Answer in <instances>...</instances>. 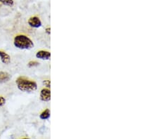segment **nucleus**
I'll use <instances>...</instances> for the list:
<instances>
[{
	"instance_id": "9b49d317",
	"label": "nucleus",
	"mask_w": 158,
	"mask_h": 139,
	"mask_svg": "<svg viewBox=\"0 0 158 139\" xmlns=\"http://www.w3.org/2000/svg\"><path fill=\"white\" fill-rule=\"evenodd\" d=\"M43 84L47 89H50V87H51V82H50V80H44L43 81Z\"/></svg>"
},
{
	"instance_id": "423d86ee",
	"label": "nucleus",
	"mask_w": 158,
	"mask_h": 139,
	"mask_svg": "<svg viewBox=\"0 0 158 139\" xmlns=\"http://www.w3.org/2000/svg\"><path fill=\"white\" fill-rule=\"evenodd\" d=\"M0 59L4 64L8 65L11 63L10 56L3 51H0Z\"/></svg>"
},
{
	"instance_id": "f8f14e48",
	"label": "nucleus",
	"mask_w": 158,
	"mask_h": 139,
	"mask_svg": "<svg viewBox=\"0 0 158 139\" xmlns=\"http://www.w3.org/2000/svg\"><path fill=\"white\" fill-rule=\"evenodd\" d=\"M5 103H6L5 98L3 97V96H0V108L3 107V106L5 105Z\"/></svg>"
},
{
	"instance_id": "6e6552de",
	"label": "nucleus",
	"mask_w": 158,
	"mask_h": 139,
	"mask_svg": "<svg viewBox=\"0 0 158 139\" xmlns=\"http://www.w3.org/2000/svg\"><path fill=\"white\" fill-rule=\"evenodd\" d=\"M40 117L41 119L45 120V119H48L50 117V110L49 109H46L45 110H44L42 113L40 114Z\"/></svg>"
},
{
	"instance_id": "7ed1b4c3",
	"label": "nucleus",
	"mask_w": 158,
	"mask_h": 139,
	"mask_svg": "<svg viewBox=\"0 0 158 139\" xmlns=\"http://www.w3.org/2000/svg\"><path fill=\"white\" fill-rule=\"evenodd\" d=\"M40 100L44 102H49L51 100V91L49 89L44 88L40 91Z\"/></svg>"
},
{
	"instance_id": "ddd939ff",
	"label": "nucleus",
	"mask_w": 158,
	"mask_h": 139,
	"mask_svg": "<svg viewBox=\"0 0 158 139\" xmlns=\"http://www.w3.org/2000/svg\"><path fill=\"white\" fill-rule=\"evenodd\" d=\"M46 32H47V33L48 34H50V33H51V32H50V28H46Z\"/></svg>"
},
{
	"instance_id": "1a4fd4ad",
	"label": "nucleus",
	"mask_w": 158,
	"mask_h": 139,
	"mask_svg": "<svg viewBox=\"0 0 158 139\" xmlns=\"http://www.w3.org/2000/svg\"><path fill=\"white\" fill-rule=\"evenodd\" d=\"M0 3L2 4L7 6V7H13L14 4V1L13 0H0Z\"/></svg>"
},
{
	"instance_id": "4468645a",
	"label": "nucleus",
	"mask_w": 158,
	"mask_h": 139,
	"mask_svg": "<svg viewBox=\"0 0 158 139\" xmlns=\"http://www.w3.org/2000/svg\"><path fill=\"white\" fill-rule=\"evenodd\" d=\"M22 139H30V138H22Z\"/></svg>"
},
{
	"instance_id": "0eeeda50",
	"label": "nucleus",
	"mask_w": 158,
	"mask_h": 139,
	"mask_svg": "<svg viewBox=\"0 0 158 139\" xmlns=\"http://www.w3.org/2000/svg\"><path fill=\"white\" fill-rule=\"evenodd\" d=\"M11 75L7 72H0V83H6L8 82L11 80Z\"/></svg>"
},
{
	"instance_id": "9d476101",
	"label": "nucleus",
	"mask_w": 158,
	"mask_h": 139,
	"mask_svg": "<svg viewBox=\"0 0 158 139\" xmlns=\"http://www.w3.org/2000/svg\"><path fill=\"white\" fill-rule=\"evenodd\" d=\"M39 65V63L37 61H30L28 63V66L29 67H35V66H37V65Z\"/></svg>"
},
{
	"instance_id": "f257e3e1",
	"label": "nucleus",
	"mask_w": 158,
	"mask_h": 139,
	"mask_svg": "<svg viewBox=\"0 0 158 139\" xmlns=\"http://www.w3.org/2000/svg\"><path fill=\"white\" fill-rule=\"evenodd\" d=\"M18 89L23 92H32L37 89V84L33 80L26 77H19L16 80Z\"/></svg>"
},
{
	"instance_id": "20e7f679",
	"label": "nucleus",
	"mask_w": 158,
	"mask_h": 139,
	"mask_svg": "<svg viewBox=\"0 0 158 139\" xmlns=\"http://www.w3.org/2000/svg\"><path fill=\"white\" fill-rule=\"evenodd\" d=\"M28 23L29 26L34 28H39L40 27H41L42 26L41 20L37 16H33L29 18L28 20Z\"/></svg>"
},
{
	"instance_id": "39448f33",
	"label": "nucleus",
	"mask_w": 158,
	"mask_h": 139,
	"mask_svg": "<svg viewBox=\"0 0 158 139\" xmlns=\"http://www.w3.org/2000/svg\"><path fill=\"white\" fill-rule=\"evenodd\" d=\"M36 57L39 59L47 61V60H49L50 58H51V53L49 51L41 50V51L37 52Z\"/></svg>"
},
{
	"instance_id": "f03ea898",
	"label": "nucleus",
	"mask_w": 158,
	"mask_h": 139,
	"mask_svg": "<svg viewBox=\"0 0 158 139\" xmlns=\"http://www.w3.org/2000/svg\"><path fill=\"white\" fill-rule=\"evenodd\" d=\"M13 44L19 49H31L34 47L33 42L24 34H18L14 37Z\"/></svg>"
}]
</instances>
